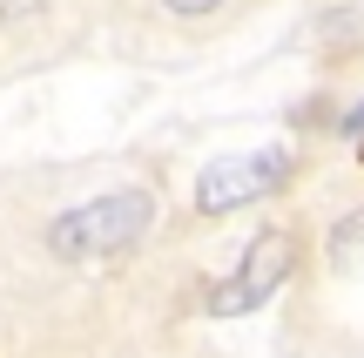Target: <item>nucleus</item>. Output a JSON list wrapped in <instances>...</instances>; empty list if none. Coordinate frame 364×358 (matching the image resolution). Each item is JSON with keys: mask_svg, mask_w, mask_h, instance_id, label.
Instances as JSON below:
<instances>
[{"mask_svg": "<svg viewBox=\"0 0 364 358\" xmlns=\"http://www.w3.org/2000/svg\"><path fill=\"white\" fill-rule=\"evenodd\" d=\"M41 7H48V0H0V27H21V21H34Z\"/></svg>", "mask_w": 364, "mask_h": 358, "instance_id": "nucleus-5", "label": "nucleus"}, {"mask_svg": "<svg viewBox=\"0 0 364 358\" xmlns=\"http://www.w3.org/2000/svg\"><path fill=\"white\" fill-rule=\"evenodd\" d=\"M284 176H290V149L223 156V162H209V169L196 176V210H203V216H230V210H243V203L284 189Z\"/></svg>", "mask_w": 364, "mask_h": 358, "instance_id": "nucleus-2", "label": "nucleus"}, {"mask_svg": "<svg viewBox=\"0 0 364 358\" xmlns=\"http://www.w3.org/2000/svg\"><path fill=\"white\" fill-rule=\"evenodd\" d=\"M358 149H364V142H358Z\"/></svg>", "mask_w": 364, "mask_h": 358, "instance_id": "nucleus-8", "label": "nucleus"}, {"mask_svg": "<svg viewBox=\"0 0 364 358\" xmlns=\"http://www.w3.org/2000/svg\"><path fill=\"white\" fill-rule=\"evenodd\" d=\"M290 264H297V237H290V230H263V237L243 251L236 278L216 284L209 311H216V318H243V311H257L263 298H277V284L290 278Z\"/></svg>", "mask_w": 364, "mask_h": 358, "instance_id": "nucleus-3", "label": "nucleus"}, {"mask_svg": "<svg viewBox=\"0 0 364 358\" xmlns=\"http://www.w3.org/2000/svg\"><path fill=\"white\" fill-rule=\"evenodd\" d=\"M162 7H169V14H189V21H196V14H216L223 0H162Z\"/></svg>", "mask_w": 364, "mask_h": 358, "instance_id": "nucleus-6", "label": "nucleus"}, {"mask_svg": "<svg viewBox=\"0 0 364 358\" xmlns=\"http://www.w3.org/2000/svg\"><path fill=\"white\" fill-rule=\"evenodd\" d=\"M156 223V196L149 189H115V196H95L81 210L54 216L48 223V251L54 257H115L129 243H142V230Z\"/></svg>", "mask_w": 364, "mask_h": 358, "instance_id": "nucleus-1", "label": "nucleus"}, {"mask_svg": "<svg viewBox=\"0 0 364 358\" xmlns=\"http://www.w3.org/2000/svg\"><path fill=\"white\" fill-rule=\"evenodd\" d=\"M358 251H364V210H358V216H344V223L331 230V264L351 270V264H358Z\"/></svg>", "mask_w": 364, "mask_h": 358, "instance_id": "nucleus-4", "label": "nucleus"}, {"mask_svg": "<svg viewBox=\"0 0 364 358\" xmlns=\"http://www.w3.org/2000/svg\"><path fill=\"white\" fill-rule=\"evenodd\" d=\"M344 135H358V142H364V102L351 108V115H344Z\"/></svg>", "mask_w": 364, "mask_h": 358, "instance_id": "nucleus-7", "label": "nucleus"}]
</instances>
